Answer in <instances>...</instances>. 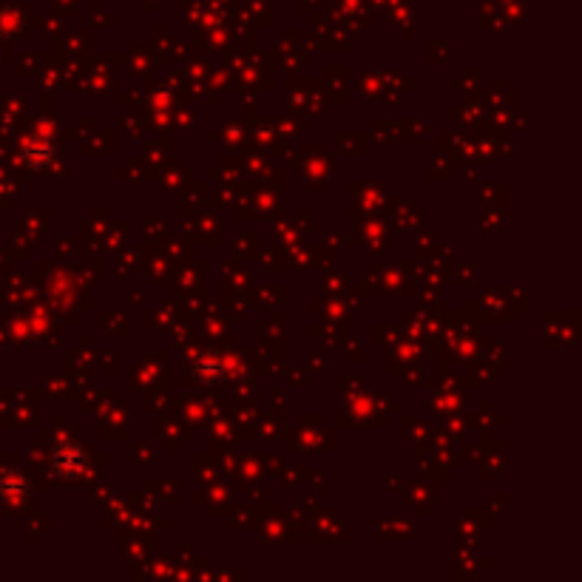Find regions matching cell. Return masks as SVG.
Here are the masks:
<instances>
[{"mask_svg": "<svg viewBox=\"0 0 582 582\" xmlns=\"http://www.w3.org/2000/svg\"><path fill=\"white\" fill-rule=\"evenodd\" d=\"M86 466H89V455H86L83 446H77V443H63V446L54 449L52 469L57 477H63V480H77V477L86 475Z\"/></svg>", "mask_w": 582, "mask_h": 582, "instance_id": "cell-1", "label": "cell"}]
</instances>
